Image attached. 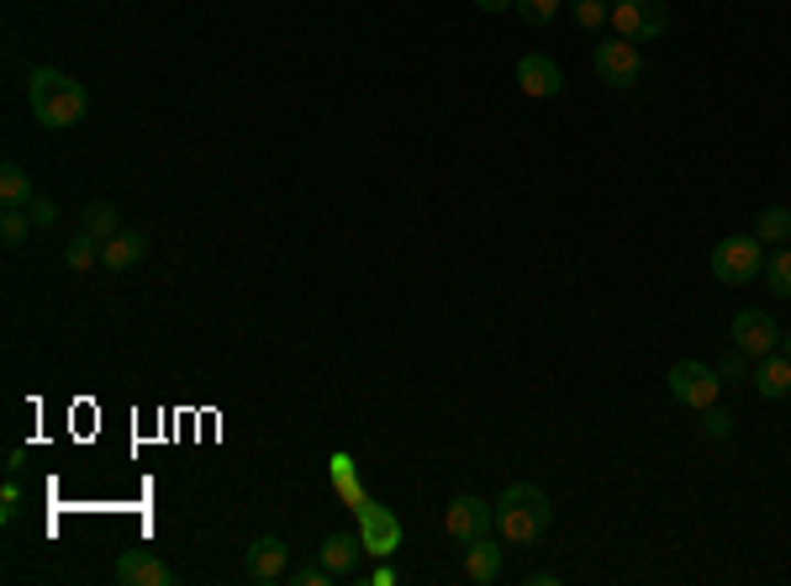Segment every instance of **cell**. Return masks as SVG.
<instances>
[{
	"label": "cell",
	"instance_id": "6da1fadb",
	"mask_svg": "<svg viewBox=\"0 0 791 586\" xmlns=\"http://www.w3.org/2000/svg\"><path fill=\"white\" fill-rule=\"evenodd\" d=\"M26 100H32V117L43 127H79L90 111L85 85L70 79L64 70H32L26 74Z\"/></svg>",
	"mask_w": 791,
	"mask_h": 586
},
{
	"label": "cell",
	"instance_id": "7a4b0ae2",
	"mask_svg": "<svg viewBox=\"0 0 791 586\" xmlns=\"http://www.w3.org/2000/svg\"><path fill=\"white\" fill-rule=\"evenodd\" d=\"M549 497L538 487H527V481H517V487H506L502 497H496V534L506 539V544H533V539L549 534Z\"/></svg>",
	"mask_w": 791,
	"mask_h": 586
},
{
	"label": "cell",
	"instance_id": "3957f363",
	"mask_svg": "<svg viewBox=\"0 0 791 586\" xmlns=\"http://www.w3.org/2000/svg\"><path fill=\"white\" fill-rule=\"evenodd\" d=\"M707 269H713L718 286H749V280L766 269V248H760L755 233H734V238H723V244L707 254Z\"/></svg>",
	"mask_w": 791,
	"mask_h": 586
},
{
	"label": "cell",
	"instance_id": "277c9868",
	"mask_svg": "<svg viewBox=\"0 0 791 586\" xmlns=\"http://www.w3.org/2000/svg\"><path fill=\"white\" fill-rule=\"evenodd\" d=\"M612 32L628 38V43H654V38H665V26H671V11H665V0H612Z\"/></svg>",
	"mask_w": 791,
	"mask_h": 586
},
{
	"label": "cell",
	"instance_id": "5b68a950",
	"mask_svg": "<svg viewBox=\"0 0 791 586\" xmlns=\"http://www.w3.org/2000/svg\"><path fill=\"white\" fill-rule=\"evenodd\" d=\"M665 386H671V396L681 402V407H692V413H702V407H713V402H718L723 375H718L713 365H696V360H681V365H671V375H665Z\"/></svg>",
	"mask_w": 791,
	"mask_h": 586
},
{
	"label": "cell",
	"instance_id": "8992f818",
	"mask_svg": "<svg viewBox=\"0 0 791 586\" xmlns=\"http://www.w3.org/2000/svg\"><path fill=\"white\" fill-rule=\"evenodd\" d=\"M354 513H360L364 555H370V561H391V555L402 550V518L391 513V508H381V502H370V497H364Z\"/></svg>",
	"mask_w": 791,
	"mask_h": 586
},
{
	"label": "cell",
	"instance_id": "52a82bcc",
	"mask_svg": "<svg viewBox=\"0 0 791 586\" xmlns=\"http://www.w3.org/2000/svg\"><path fill=\"white\" fill-rule=\"evenodd\" d=\"M591 64H597L601 85L628 90V85H639V74H644V53H639V43H628V38H612V43H597Z\"/></svg>",
	"mask_w": 791,
	"mask_h": 586
},
{
	"label": "cell",
	"instance_id": "ba28073f",
	"mask_svg": "<svg viewBox=\"0 0 791 586\" xmlns=\"http://www.w3.org/2000/svg\"><path fill=\"white\" fill-rule=\"evenodd\" d=\"M443 529H449L459 544L491 534V529H496V502H485V497H455L449 513H443Z\"/></svg>",
	"mask_w": 791,
	"mask_h": 586
},
{
	"label": "cell",
	"instance_id": "9c48e42d",
	"mask_svg": "<svg viewBox=\"0 0 791 586\" xmlns=\"http://www.w3.org/2000/svg\"><path fill=\"white\" fill-rule=\"evenodd\" d=\"M734 349H744L749 360H766L770 349H781V328L770 312L760 307H744L739 318H734Z\"/></svg>",
	"mask_w": 791,
	"mask_h": 586
},
{
	"label": "cell",
	"instance_id": "30bf717a",
	"mask_svg": "<svg viewBox=\"0 0 791 586\" xmlns=\"http://www.w3.org/2000/svg\"><path fill=\"white\" fill-rule=\"evenodd\" d=\"M290 576V544L275 534H264L248 544V582L254 586H275Z\"/></svg>",
	"mask_w": 791,
	"mask_h": 586
},
{
	"label": "cell",
	"instance_id": "8fae6325",
	"mask_svg": "<svg viewBox=\"0 0 791 586\" xmlns=\"http://www.w3.org/2000/svg\"><path fill=\"white\" fill-rule=\"evenodd\" d=\"M517 90L533 100H554L565 90V74H559V64H554L549 53H523L517 58Z\"/></svg>",
	"mask_w": 791,
	"mask_h": 586
},
{
	"label": "cell",
	"instance_id": "7c38bea8",
	"mask_svg": "<svg viewBox=\"0 0 791 586\" xmlns=\"http://www.w3.org/2000/svg\"><path fill=\"white\" fill-rule=\"evenodd\" d=\"M148 254V233L143 227H121V233H111L106 244H100V269H111V275H121V269H138Z\"/></svg>",
	"mask_w": 791,
	"mask_h": 586
},
{
	"label": "cell",
	"instance_id": "4fadbf2b",
	"mask_svg": "<svg viewBox=\"0 0 791 586\" xmlns=\"http://www.w3.org/2000/svg\"><path fill=\"white\" fill-rule=\"evenodd\" d=\"M117 582L121 586H169L174 582V571H169L153 550H127L117 561Z\"/></svg>",
	"mask_w": 791,
	"mask_h": 586
},
{
	"label": "cell",
	"instance_id": "5bb4252c",
	"mask_svg": "<svg viewBox=\"0 0 791 586\" xmlns=\"http://www.w3.org/2000/svg\"><path fill=\"white\" fill-rule=\"evenodd\" d=\"M755 391L766 396V402H781V396H791V360L781 354V349H770L766 360H755Z\"/></svg>",
	"mask_w": 791,
	"mask_h": 586
},
{
	"label": "cell",
	"instance_id": "9a60e30c",
	"mask_svg": "<svg viewBox=\"0 0 791 586\" xmlns=\"http://www.w3.org/2000/svg\"><path fill=\"white\" fill-rule=\"evenodd\" d=\"M496 576H502V550H496V539L491 534L470 539V550H464V582L491 586Z\"/></svg>",
	"mask_w": 791,
	"mask_h": 586
},
{
	"label": "cell",
	"instance_id": "2e32d148",
	"mask_svg": "<svg viewBox=\"0 0 791 586\" xmlns=\"http://www.w3.org/2000/svg\"><path fill=\"white\" fill-rule=\"evenodd\" d=\"M360 555H364V539L360 534H333L328 544H322V565L333 571L338 582L360 571Z\"/></svg>",
	"mask_w": 791,
	"mask_h": 586
},
{
	"label": "cell",
	"instance_id": "e0dca14e",
	"mask_svg": "<svg viewBox=\"0 0 791 586\" xmlns=\"http://www.w3.org/2000/svg\"><path fill=\"white\" fill-rule=\"evenodd\" d=\"M0 206H6V212H26V206H32V180H26L22 164H6V170H0Z\"/></svg>",
	"mask_w": 791,
	"mask_h": 586
},
{
	"label": "cell",
	"instance_id": "ac0fdd59",
	"mask_svg": "<svg viewBox=\"0 0 791 586\" xmlns=\"http://www.w3.org/2000/svg\"><path fill=\"white\" fill-rule=\"evenodd\" d=\"M755 238L760 244H791V206H766L760 217H755Z\"/></svg>",
	"mask_w": 791,
	"mask_h": 586
},
{
	"label": "cell",
	"instance_id": "d6986e66",
	"mask_svg": "<svg viewBox=\"0 0 791 586\" xmlns=\"http://www.w3.org/2000/svg\"><path fill=\"white\" fill-rule=\"evenodd\" d=\"M766 286H770V296H787L791 301V244H776V254H766Z\"/></svg>",
	"mask_w": 791,
	"mask_h": 586
},
{
	"label": "cell",
	"instance_id": "ffe728a7",
	"mask_svg": "<svg viewBox=\"0 0 791 586\" xmlns=\"http://www.w3.org/2000/svg\"><path fill=\"white\" fill-rule=\"evenodd\" d=\"M85 233H96L100 244H106L111 233H121V212L111 201H90V206H85Z\"/></svg>",
	"mask_w": 791,
	"mask_h": 586
},
{
	"label": "cell",
	"instance_id": "44dd1931",
	"mask_svg": "<svg viewBox=\"0 0 791 586\" xmlns=\"http://www.w3.org/2000/svg\"><path fill=\"white\" fill-rule=\"evenodd\" d=\"M570 6V17H576L580 32H601L607 17H612V0H565Z\"/></svg>",
	"mask_w": 791,
	"mask_h": 586
},
{
	"label": "cell",
	"instance_id": "7402d4cb",
	"mask_svg": "<svg viewBox=\"0 0 791 586\" xmlns=\"http://www.w3.org/2000/svg\"><path fill=\"white\" fill-rule=\"evenodd\" d=\"M64 265H70L74 275H79V269H96L100 265V238L96 233H79V238L64 248Z\"/></svg>",
	"mask_w": 791,
	"mask_h": 586
},
{
	"label": "cell",
	"instance_id": "603a6c76",
	"mask_svg": "<svg viewBox=\"0 0 791 586\" xmlns=\"http://www.w3.org/2000/svg\"><path fill=\"white\" fill-rule=\"evenodd\" d=\"M559 6H565V0H512V11H517L527 26H549L554 17H559Z\"/></svg>",
	"mask_w": 791,
	"mask_h": 586
},
{
	"label": "cell",
	"instance_id": "cb8c5ba5",
	"mask_svg": "<svg viewBox=\"0 0 791 586\" xmlns=\"http://www.w3.org/2000/svg\"><path fill=\"white\" fill-rule=\"evenodd\" d=\"M702 434H707V439H734V413H723L718 402L702 407Z\"/></svg>",
	"mask_w": 791,
	"mask_h": 586
},
{
	"label": "cell",
	"instance_id": "d4e9b609",
	"mask_svg": "<svg viewBox=\"0 0 791 586\" xmlns=\"http://www.w3.org/2000/svg\"><path fill=\"white\" fill-rule=\"evenodd\" d=\"M22 238H26V212H6V217H0V244L22 248Z\"/></svg>",
	"mask_w": 791,
	"mask_h": 586
},
{
	"label": "cell",
	"instance_id": "484cf974",
	"mask_svg": "<svg viewBox=\"0 0 791 586\" xmlns=\"http://www.w3.org/2000/svg\"><path fill=\"white\" fill-rule=\"evenodd\" d=\"M286 582H296V586H328V582H338L333 571H328V565L317 561V565H301V571H290Z\"/></svg>",
	"mask_w": 791,
	"mask_h": 586
},
{
	"label": "cell",
	"instance_id": "4316f807",
	"mask_svg": "<svg viewBox=\"0 0 791 586\" xmlns=\"http://www.w3.org/2000/svg\"><path fill=\"white\" fill-rule=\"evenodd\" d=\"M718 375L723 381H749V354H744V349H728V354H723V365H718Z\"/></svg>",
	"mask_w": 791,
	"mask_h": 586
},
{
	"label": "cell",
	"instance_id": "83f0119b",
	"mask_svg": "<svg viewBox=\"0 0 791 586\" xmlns=\"http://www.w3.org/2000/svg\"><path fill=\"white\" fill-rule=\"evenodd\" d=\"M26 212H32V222H38V227H53V222H58V201H49V195H32V206H26Z\"/></svg>",
	"mask_w": 791,
	"mask_h": 586
},
{
	"label": "cell",
	"instance_id": "f1b7e54d",
	"mask_svg": "<svg viewBox=\"0 0 791 586\" xmlns=\"http://www.w3.org/2000/svg\"><path fill=\"white\" fill-rule=\"evenodd\" d=\"M17 513H22V487H17V476H11V481H6V491H0V518L11 523Z\"/></svg>",
	"mask_w": 791,
	"mask_h": 586
},
{
	"label": "cell",
	"instance_id": "f546056e",
	"mask_svg": "<svg viewBox=\"0 0 791 586\" xmlns=\"http://www.w3.org/2000/svg\"><path fill=\"white\" fill-rule=\"evenodd\" d=\"M364 582H375V586H391V582H396V571H391V565H381V571H370Z\"/></svg>",
	"mask_w": 791,
	"mask_h": 586
},
{
	"label": "cell",
	"instance_id": "4dcf8cb0",
	"mask_svg": "<svg viewBox=\"0 0 791 586\" xmlns=\"http://www.w3.org/2000/svg\"><path fill=\"white\" fill-rule=\"evenodd\" d=\"M554 582H559L554 571H527V586H554Z\"/></svg>",
	"mask_w": 791,
	"mask_h": 586
},
{
	"label": "cell",
	"instance_id": "1f68e13d",
	"mask_svg": "<svg viewBox=\"0 0 791 586\" xmlns=\"http://www.w3.org/2000/svg\"><path fill=\"white\" fill-rule=\"evenodd\" d=\"M480 11H491V17H496V11H512V0H475Z\"/></svg>",
	"mask_w": 791,
	"mask_h": 586
},
{
	"label": "cell",
	"instance_id": "d6a6232c",
	"mask_svg": "<svg viewBox=\"0 0 791 586\" xmlns=\"http://www.w3.org/2000/svg\"><path fill=\"white\" fill-rule=\"evenodd\" d=\"M781 354H787V360H791V333H781Z\"/></svg>",
	"mask_w": 791,
	"mask_h": 586
}]
</instances>
